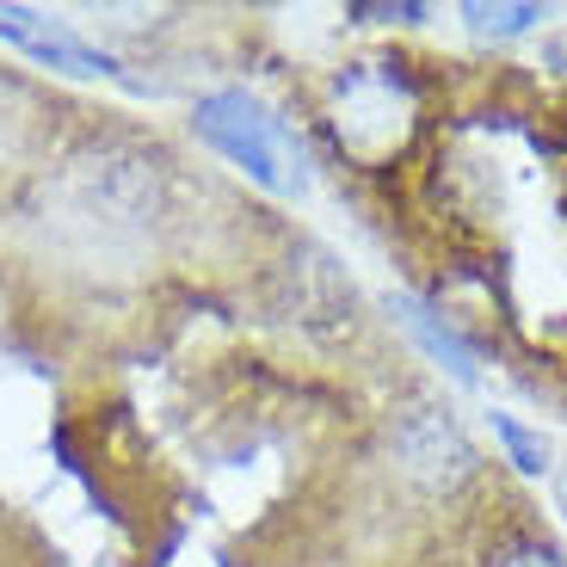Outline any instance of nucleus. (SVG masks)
<instances>
[{"instance_id": "f03ea898", "label": "nucleus", "mask_w": 567, "mask_h": 567, "mask_svg": "<svg viewBox=\"0 0 567 567\" xmlns=\"http://www.w3.org/2000/svg\"><path fill=\"white\" fill-rule=\"evenodd\" d=\"M198 130L223 148L241 173H254L266 192H290V173H284V130L254 93H210L198 105Z\"/></svg>"}, {"instance_id": "7ed1b4c3", "label": "nucleus", "mask_w": 567, "mask_h": 567, "mask_svg": "<svg viewBox=\"0 0 567 567\" xmlns=\"http://www.w3.org/2000/svg\"><path fill=\"white\" fill-rule=\"evenodd\" d=\"M395 451H401V463H408L425 487H456L468 468H475L468 439L444 420V413H432V408H413L408 420L395 425Z\"/></svg>"}, {"instance_id": "0eeeda50", "label": "nucleus", "mask_w": 567, "mask_h": 567, "mask_svg": "<svg viewBox=\"0 0 567 567\" xmlns=\"http://www.w3.org/2000/svg\"><path fill=\"white\" fill-rule=\"evenodd\" d=\"M494 439L506 444L512 463L525 468V475H543V468H549V451H543V439H530V432L512 420V413H494Z\"/></svg>"}, {"instance_id": "9d476101", "label": "nucleus", "mask_w": 567, "mask_h": 567, "mask_svg": "<svg viewBox=\"0 0 567 567\" xmlns=\"http://www.w3.org/2000/svg\"><path fill=\"white\" fill-rule=\"evenodd\" d=\"M555 499H561V512H567V475H555Z\"/></svg>"}, {"instance_id": "423d86ee", "label": "nucleus", "mask_w": 567, "mask_h": 567, "mask_svg": "<svg viewBox=\"0 0 567 567\" xmlns=\"http://www.w3.org/2000/svg\"><path fill=\"white\" fill-rule=\"evenodd\" d=\"M463 19H468V31H475V38H518V31H530L543 19V7H530V0H518V7H487V0H468Z\"/></svg>"}, {"instance_id": "1a4fd4ad", "label": "nucleus", "mask_w": 567, "mask_h": 567, "mask_svg": "<svg viewBox=\"0 0 567 567\" xmlns=\"http://www.w3.org/2000/svg\"><path fill=\"white\" fill-rule=\"evenodd\" d=\"M358 19H420V7H358Z\"/></svg>"}, {"instance_id": "6e6552de", "label": "nucleus", "mask_w": 567, "mask_h": 567, "mask_svg": "<svg viewBox=\"0 0 567 567\" xmlns=\"http://www.w3.org/2000/svg\"><path fill=\"white\" fill-rule=\"evenodd\" d=\"M499 567H561V561H555L549 549H512V555H506V561H499Z\"/></svg>"}, {"instance_id": "39448f33", "label": "nucleus", "mask_w": 567, "mask_h": 567, "mask_svg": "<svg viewBox=\"0 0 567 567\" xmlns=\"http://www.w3.org/2000/svg\"><path fill=\"white\" fill-rule=\"evenodd\" d=\"M395 309H401V321H408V333H413V340H420L425 352L439 358V364H451V377H456V383H475V352H468V340L456 333L451 321H439V315L425 309V302H413V297H401Z\"/></svg>"}, {"instance_id": "f257e3e1", "label": "nucleus", "mask_w": 567, "mask_h": 567, "mask_svg": "<svg viewBox=\"0 0 567 567\" xmlns=\"http://www.w3.org/2000/svg\"><path fill=\"white\" fill-rule=\"evenodd\" d=\"M333 130L352 155L383 161L395 155L413 130V86L395 69H358L333 93Z\"/></svg>"}, {"instance_id": "20e7f679", "label": "nucleus", "mask_w": 567, "mask_h": 567, "mask_svg": "<svg viewBox=\"0 0 567 567\" xmlns=\"http://www.w3.org/2000/svg\"><path fill=\"white\" fill-rule=\"evenodd\" d=\"M0 38H13L19 50H31L38 62H50V69H62V74H117V62L105 56V50H93V43L74 38L62 19H43V13H31V7H0Z\"/></svg>"}]
</instances>
